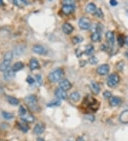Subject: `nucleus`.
Segmentation results:
<instances>
[{"label":"nucleus","instance_id":"nucleus-1","mask_svg":"<svg viewBox=\"0 0 128 141\" xmlns=\"http://www.w3.org/2000/svg\"><path fill=\"white\" fill-rule=\"evenodd\" d=\"M63 71L61 69H57L51 73L48 76V78L52 83H56L61 80L62 78L63 77Z\"/></svg>","mask_w":128,"mask_h":141},{"label":"nucleus","instance_id":"nucleus-2","mask_svg":"<svg viewBox=\"0 0 128 141\" xmlns=\"http://www.w3.org/2000/svg\"><path fill=\"white\" fill-rule=\"evenodd\" d=\"M120 81V77L116 73H112V74L109 75L107 79V84L108 85L109 87H114L117 85Z\"/></svg>","mask_w":128,"mask_h":141},{"label":"nucleus","instance_id":"nucleus-3","mask_svg":"<svg viewBox=\"0 0 128 141\" xmlns=\"http://www.w3.org/2000/svg\"><path fill=\"white\" fill-rule=\"evenodd\" d=\"M25 102L27 105L30 107L31 108H33L34 109L35 108H36V103H37V98H36V96L34 95H30V96H28L27 97L25 98Z\"/></svg>","mask_w":128,"mask_h":141},{"label":"nucleus","instance_id":"nucleus-4","mask_svg":"<svg viewBox=\"0 0 128 141\" xmlns=\"http://www.w3.org/2000/svg\"><path fill=\"white\" fill-rule=\"evenodd\" d=\"M79 27L83 30H88L90 27V21L86 17H82L78 22Z\"/></svg>","mask_w":128,"mask_h":141},{"label":"nucleus","instance_id":"nucleus-5","mask_svg":"<svg viewBox=\"0 0 128 141\" xmlns=\"http://www.w3.org/2000/svg\"><path fill=\"white\" fill-rule=\"evenodd\" d=\"M109 71H110V66L108 64H103L97 69V73L101 76L108 74Z\"/></svg>","mask_w":128,"mask_h":141},{"label":"nucleus","instance_id":"nucleus-6","mask_svg":"<svg viewBox=\"0 0 128 141\" xmlns=\"http://www.w3.org/2000/svg\"><path fill=\"white\" fill-rule=\"evenodd\" d=\"M59 86H60V89L63 90V91H68L70 89H71V83H70V81L67 79H63L61 80L59 83Z\"/></svg>","mask_w":128,"mask_h":141},{"label":"nucleus","instance_id":"nucleus-7","mask_svg":"<svg viewBox=\"0 0 128 141\" xmlns=\"http://www.w3.org/2000/svg\"><path fill=\"white\" fill-rule=\"evenodd\" d=\"M33 51L36 53L40 54V55H46L47 53V50L44 47L40 45H36L33 47Z\"/></svg>","mask_w":128,"mask_h":141},{"label":"nucleus","instance_id":"nucleus-8","mask_svg":"<svg viewBox=\"0 0 128 141\" xmlns=\"http://www.w3.org/2000/svg\"><path fill=\"white\" fill-rule=\"evenodd\" d=\"M75 9L74 5H70V4H63L62 6V11L63 13L66 15L70 14Z\"/></svg>","mask_w":128,"mask_h":141},{"label":"nucleus","instance_id":"nucleus-9","mask_svg":"<svg viewBox=\"0 0 128 141\" xmlns=\"http://www.w3.org/2000/svg\"><path fill=\"white\" fill-rule=\"evenodd\" d=\"M106 39L108 40V44L110 45V46L112 47L114 46V43H115V36H114V33L110 31H108L105 34Z\"/></svg>","mask_w":128,"mask_h":141},{"label":"nucleus","instance_id":"nucleus-10","mask_svg":"<svg viewBox=\"0 0 128 141\" xmlns=\"http://www.w3.org/2000/svg\"><path fill=\"white\" fill-rule=\"evenodd\" d=\"M55 95L59 99L61 100H66L67 98V96H68L66 92L61 89H56V92H55Z\"/></svg>","mask_w":128,"mask_h":141},{"label":"nucleus","instance_id":"nucleus-11","mask_svg":"<svg viewBox=\"0 0 128 141\" xmlns=\"http://www.w3.org/2000/svg\"><path fill=\"white\" fill-rule=\"evenodd\" d=\"M62 29L64 33H66V34H70L73 32V26L69 23H65L63 26H62Z\"/></svg>","mask_w":128,"mask_h":141},{"label":"nucleus","instance_id":"nucleus-12","mask_svg":"<svg viewBox=\"0 0 128 141\" xmlns=\"http://www.w3.org/2000/svg\"><path fill=\"white\" fill-rule=\"evenodd\" d=\"M109 103L111 106H117L121 103V99L117 96H112L109 100Z\"/></svg>","mask_w":128,"mask_h":141},{"label":"nucleus","instance_id":"nucleus-13","mask_svg":"<svg viewBox=\"0 0 128 141\" xmlns=\"http://www.w3.org/2000/svg\"><path fill=\"white\" fill-rule=\"evenodd\" d=\"M11 62L6 61H3L0 64V71L6 72L10 67Z\"/></svg>","mask_w":128,"mask_h":141},{"label":"nucleus","instance_id":"nucleus-14","mask_svg":"<svg viewBox=\"0 0 128 141\" xmlns=\"http://www.w3.org/2000/svg\"><path fill=\"white\" fill-rule=\"evenodd\" d=\"M29 67H30V69L31 70H35L37 69H39V61L36 60V58H31V60H30V62H29Z\"/></svg>","mask_w":128,"mask_h":141},{"label":"nucleus","instance_id":"nucleus-15","mask_svg":"<svg viewBox=\"0 0 128 141\" xmlns=\"http://www.w3.org/2000/svg\"><path fill=\"white\" fill-rule=\"evenodd\" d=\"M120 121L123 123H128V110L123 111L120 116Z\"/></svg>","mask_w":128,"mask_h":141},{"label":"nucleus","instance_id":"nucleus-16","mask_svg":"<svg viewBox=\"0 0 128 141\" xmlns=\"http://www.w3.org/2000/svg\"><path fill=\"white\" fill-rule=\"evenodd\" d=\"M44 131V126L42 124H37L33 129V132L36 135H41Z\"/></svg>","mask_w":128,"mask_h":141},{"label":"nucleus","instance_id":"nucleus-17","mask_svg":"<svg viewBox=\"0 0 128 141\" xmlns=\"http://www.w3.org/2000/svg\"><path fill=\"white\" fill-rule=\"evenodd\" d=\"M90 89L94 94H98L100 92V86L96 82H92L90 83Z\"/></svg>","mask_w":128,"mask_h":141},{"label":"nucleus","instance_id":"nucleus-18","mask_svg":"<svg viewBox=\"0 0 128 141\" xmlns=\"http://www.w3.org/2000/svg\"><path fill=\"white\" fill-rule=\"evenodd\" d=\"M14 74H15V72L13 71L12 68H11V69H9L5 72V74L4 76V77L6 80H10L12 78H14Z\"/></svg>","mask_w":128,"mask_h":141},{"label":"nucleus","instance_id":"nucleus-19","mask_svg":"<svg viewBox=\"0 0 128 141\" xmlns=\"http://www.w3.org/2000/svg\"><path fill=\"white\" fill-rule=\"evenodd\" d=\"M25 50V46H24L23 45H18L14 48V51H15V54L17 56H19L22 54L24 52Z\"/></svg>","mask_w":128,"mask_h":141},{"label":"nucleus","instance_id":"nucleus-20","mask_svg":"<svg viewBox=\"0 0 128 141\" xmlns=\"http://www.w3.org/2000/svg\"><path fill=\"white\" fill-rule=\"evenodd\" d=\"M24 67V64H23L22 62L19 61V62H17L16 64H14V65L12 67V69H13L14 72L19 71L20 70L23 69Z\"/></svg>","mask_w":128,"mask_h":141},{"label":"nucleus","instance_id":"nucleus-21","mask_svg":"<svg viewBox=\"0 0 128 141\" xmlns=\"http://www.w3.org/2000/svg\"><path fill=\"white\" fill-rule=\"evenodd\" d=\"M96 6L93 4V3H90L87 5L86 8V11L87 13H93L95 12L96 10Z\"/></svg>","mask_w":128,"mask_h":141},{"label":"nucleus","instance_id":"nucleus-22","mask_svg":"<svg viewBox=\"0 0 128 141\" xmlns=\"http://www.w3.org/2000/svg\"><path fill=\"white\" fill-rule=\"evenodd\" d=\"M22 118L24 121L27 122V123H33L34 121V117L31 114L26 113L24 116L22 117Z\"/></svg>","mask_w":128,"mask_h":141},{"label":"nucleus","instance_id":"nucleus-23","mask_svg":"<svg viewBox=\"0 0 128 141\" xmlns=\"http://www.w3.org/2000/svg\"><path fill=\"white\" fill-rule=\"evenodd\" d=\"M7 100L11 105H17L19 103V100L17 98L13 96H7Z\"/></svg>","mask_w":128,"mask_h":141},{"label":"nucleus","instance_id":"nucleus-24","mask_svg":"<svg viewBox=\"0 0 128 141\" xmlns=\"http://www.w3.org/2000/svg\"><path fill=\"white\" fill-rule=\"evenodd\" d=\"M13 59V52L12 51H7L6 52V53L4 55V59L3 61H6L11 62Z\"/></svg>","mask_w":128,"mask_h":141},{"label":"nucleus","instance_id":"nucleus-25","mask_svg":"<svg viewBox=\"0 0 128 141\" xmlns=\"http://www.w3.org/2000/svg\"><path fill=\"white\" fill-rule=\"evenodd\" d=\"M94 52V46L92 44H88L86 47V50H85V53L86 55L89 56L93 54Z\"/></svg>","mask_w":128,"mask_h":141},{"label":"nucleus","instance_id":"nucleus-26","mask_svg":"<svg viewBox=\"0 0 128 141\" xmlns=\"http://www.w3.org/2000/svg\"><path fill=\"white\" fill-rule=\"evenodd\" d=\"M101 39V36H100V33L98 32L95 31L94 33H93L92 36H91V40L93 42H99Z\"/></svg>","mask_w":128,"mask_h":141},{"label":"nucleus","instance_id":"nucleus-27","mask_svg":"<svg viewBox=\"0 0 128 141\" xmlns=\"http://www.w3.org/2000/svg\"><path fill=\"white\" fill-rule=\"evenodd\" d=\"M70 99L76 102V101H78V100L80 99L81 96H80V94L78 93V92H74V93H73L70 94Z\"/></svg>","mask_w":128,"mask_h":141},{"label":"nucleus","instance_id":"nucleus-28","mask_svg":"<svg viewBox=\"0 0 128 141\" xmlns=\"http://www.w3.org/2000/svg\"><path fill=\"white\" fill-rule=\"evenodd\" d=\"M14 4L18 6L19 7H22L23 6L26 4L27 2L26 1H24V0H22V1H21V0H16V1H14Z\"/></svg>","mask_w":128,"mask_h":141},{"label":"nucleus","instance_id":"nucleus-29","mask_svg":"<svg viewBox=\"0 0 128 141\" xmlns=\"http://www.w3.org/2000/svg\"><path fill=\"white\" fill-rule=\"evenodd\" d=\"M19 127H20V129L22 130L23 132L26 133L29 130V127L28 125L25 123H19Z\"/></svg>","mask_w":128,"mask_h":141},{"label":"nucleus","instance_id":"nucleus-30","mask_svg":"<svg viewBox=\"0 0 128 141\" xmlns=\"http://www.w3.org/2000/svg\"><path fill=\"white\" fill-rule=\"evenodd\" d=\"M83 39L81 36H75V37H73L72 39V41H73V43L75 44H78V43H81V42H82Z\"/></svg>","mask_w":128,"mask_h":141},{"label":"nucleus","instance_id":"nucleus-31","mask_svg":"<svg viewBox=\"0 0 128 141\" xmlns=\"http://www.w3.org/2000/svg\"><path fill=\"white\" fill-rule=\"evenodd\" d=\"M36 86H40L41 85L42 83V78L41 75H36Z\"/></svg>","mask_w":128,"mask_h":141},{"label":"nucleus","instance_id":"nucleus-32","mask_svg":"<svg viewBox=\"0 0 128 141\" xmlns=\"http://www.w3.org/2000/svg\"><path fill=\"white\" fill-rule=\"evenodd\" d=\"M94 14H95L96 17H98V18H103V16H104L103 11H102V10H101L100 9H97L95 10Z\"/></svg>","mask_w":128,"mask_h":141},{"label":"nucleus","instance_id":"nucleus-33","mask_svg":"<svg viewBox=\"0 0 128 141\" xmlns=\"http://www.w3.org/2000/svg\"><path fill=\"white\" fill-rule=\"evenodd\" d=\"M89 63L92 65H95L98 63V59L95 56H92L89 58Z\"/></svg>","mask_w":128,"mask_h":141},{"label":"nucleus","instance_id":"nucleus-34","mask_svg":"<svg viewBox=\"0 0 128 141\" xmlns=\"http://www.w3.org/2000/svg\"><path fill=\"white\" fill-rule=\"evenodd\" d=\"M2 115L3 117H4V118L8 119V120L9 119L13 118V117H14V116H13L12 114L10 113H8V112H3Z\"/></svg>","mask_w":128,"mask_h":141},{"label":"nucleus","instance_id":"nucleus-35","mask_svg":"<svg viewBox=\"0 0 128 141\" xmlns=\"http://www.w3.org/2000/svg\"><path fill=\"white\" fill-rule=\"evenodd\" d=\"M117 42H118V44L120 45V46H122L125 43V38L122 35H120L117 38Z\"/></svg>","mask_w":128,"mask_h":141},{"label":"nucleus","instance_id":"nucleus-36","mask_svg":"<svg viewBox=\"0 0 128 141\" xmlns=\"http://www.w3.org/2000/svg\"><path fill=\"white\" fill-rule=\"evenodd\" d=\"M19 115L22 117L24 116L26 113V109L24 108V106H20L19 111Z\"/></svg>","mask_w":128,"mask_h":141},{"label":"nucleus","instance_id":"nucleus-37","mask_svg":"<svg viewBox=\"0 0 128 141\" xmlns=\"http://www.w3.org/2000/svg\"><path fill=\"white\" fill-rule=\"evenodd\" d=\"M103 96H104L105 98H110L112 97V94L108 91H105L104 92V93H103Z\"/></svg>","mask_w":128,"mask_h":141},{"label":"nucleus","instance_id":"nucleus-38","mask_svg":"<svg viewBox=\"0 0 128 141\" xmlns=\"http://www.w3.org/2000/svg\"><path fill=\"white\" fill-rule=\"evenodd\" d=\"M26 81H27L29 83H30V84H32V83H35V80H34L31 76H29L28 77H27V78H26Z\"/></svg>","mask_w":128,"mask_h":141},{"label":"nucleus","instance_id":"nucleus-39","mask_svg":"<svg viewBox=\"0 0 128 141\" xmlns=\"http://www.w3.org/2000/svg\"><path fill=\"white\" fill-rule=\"evenodd\" d=\"M63 4H70V5H74L75 3L73 1H71V0H68V1H64Z\"/></svg>","mask_w":128,"mask_h":141},{"label":"nucleus","instance_id":"nucleus-40","mask_svg":"<svg viewBox=\"0 0 128 141\" xmlns=\"http://www.w3.org/2000/svg\"><path fill=\"white\" fill-rule=\"evenodd\" d=\"M60 101L59 100H58V101H54V102L53 103H51L50 104H48V106H52V105H60Z\"/></svg>","mask_w":128,"mask_h":141},{"label":"nucleus","instance_id":"nucleus-41","mask_svg":"<svg viewBox=\"0 0 128 141\" xmlns=\"http://www.w3.org/2000/svg\"><path fill=\"white\" fill-rule=\"evenodd\" d=\"M110 4L112 6H116L117 4V2L115 0H111L110 1Z\"/></svg>","mask_w":128,"mask_h":141},{"label":"nucleus","instance_id":"nucleus-42","mask_svg":"<svg viewBox=\"0 0 128 141\" xmlns=\"http://www.w3.org/2000/svg\"><path fill=\"white\" fill-rule=\"evenodd\" d=\"M77 141H86L84 140L83 138H82V137H79L78 139H77Z\"/></svg>","mask_w":128,"mask_h":141},{"label":"nucleus","instance_id":"nucleus-43","mask_svg":"<svg viewBox=\"0 0 128 141\" xmlns=\"http://www.w3.org/2000/svg\"><path fill=\"white\" fill-rule=\"evenodd\" d=\"M125 43L126 44L128 45V37L127 36H126L125 38Z\"/></svg>","mask_w":128,"mask_h":141},{"label":"nucleus","instance_id":"nucleus-44","mask_svg":"<svg viewBox=\"0 0 128 141\" xmlns=\"http://www.w3.org/2000/svg\"><path fill=\"white\" fill-rule=\"evenodd\" d=\"M36 141H45V140L42 138H38L36 139Z\"/></svg>","mask_w":128,"mask_h":141},{"label":"nucleus","instance_id":"nucleus-45","mask_svg":"<svg viewBox=\"0 0 128 141\" xmlns=\"http://www.w3.org/2000/svg\"><path fill=\"white\" fill-rule=\"evenodd\" d=\"M2 4H3L2 1H1V0H0V5H2Z\"/></svg>","mask_w":128,"mask_h":141},{"label":"nucleus","instance_id":"nucleus-46","mask_svg":"<svg viewBox=\"0 0 128 141\" xmlns=\"http://www.w3.org/2000/svg\"><path fill=\"white\" fill-rule=\"evenodd\" d=\"M126 54H127V56H128V49H127V53H126Z\"/></svg>","mask_w":128,"mask_h":141},{"label":"nucleus","instance_id":"nucleus-47","mask_svg":"<svg viewBox=\"0 0 128 141\" xmlns=\"http://www.w3.org/2000/svg\"><path fill=\"white\" fill-rule=\"evenodd\" d=\"M126 14H127V16H128V10L127 11H126Z\"/></svg>","mask_w":128,"mask_h":141}]
</instances>
